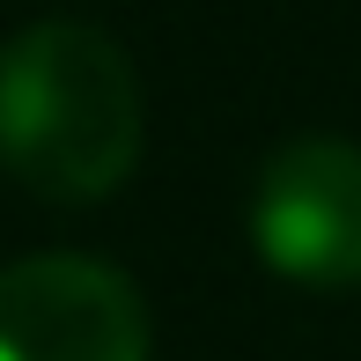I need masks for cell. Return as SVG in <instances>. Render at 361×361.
<instances>
[{
    "label": "cell",
    "instance_id": "obj_1",
    "mask_svg": "<svg viewBox=\"0 0 361 361\" xmlns=\"http://www.w3.org/2000/svg\"><path fill=\"white\" fill-rule=\"evenodd\" d=\"M147 140L140 74L96 23H30L0 44V170L37 200H104Z\"/></svg>",
    "mask_w": 361,
    "mask_h": 361
},
{
    "label": "cell",
    "instance_id": "obj_2",
    "mask_svg": "<svg viewBox=\"0 0 361 361\" xmlns=\"http://www.w3.org/2000/svg\"><path fill=\"white\" fill-rule=\"evenodd\" d=\"M251 243L295 288H361V147L302 133L251 185Z\"/></svg>",
    "mask_w": 361,
    "mask_h": 361
},
{
    "label": "cell",
    "instance_id": "obj_3",
    "mask_svg": "<svg viewBox=\"0 0 361 361\" xmlns=\"http://www.w3.org/2000/svg\"><path fill=\"white\" fill-rule=\"evenodd\" d=\"M0 361H147V302L104 258H15L0 266Z\"/></svg>",
    "mask_w": 361,
    "mask_h": 361
}]
</instances>
